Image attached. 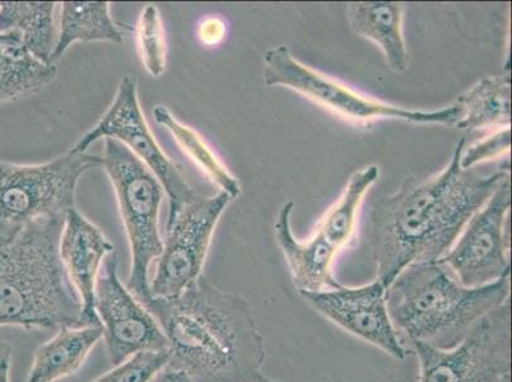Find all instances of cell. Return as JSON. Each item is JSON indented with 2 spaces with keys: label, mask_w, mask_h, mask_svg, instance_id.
<instances>
[{
  "label": "cell",
  "mask_w": 512,
  "mask_h": 382,
  "mask_svg": "<svg viewBox=\"0 0 512 382\" xmlns=\"http://www.w3.org/2000/svg\"><path fill=\"white\" fill-rule=\"evenodd\" d=\"M64 220L40 218L0 246V326H85L81 298L60 258Z\"/></svg>",
  "instance_id": "3"
},
{
  "label": "cell",
  "mask_w": 512,
  "mask_h": 382,
  "mask_svg": "<svg viewBox=\"0 0 512 382\" xmlns=\"http://www.w3.org/2000/svg\"><path fill=\"white\" fill-rule=\"evenodd\" d=\"M102 157L68 151L39 165L0 161V246L40 218L65 217L76 208V189Z\"/></svg>",
  "instance_id": "7"
},
{
  "label": "cell",
  "mask_w": 512,
  "mask_h": 382,
  "mask_svg": "<svg viewBox=\"0 0 512 382\" xmlns=\"http://www.w3.org/2000/svg\"><path fill=\"white\" fill-rule=\"evenodd\" d=\"M510 301V277L464 287L439 263L409 265L386 290L390 320L402 342L458 346L488 312Z\"/></svg>",
  "instance_id": "4"
},
{
  "label": "cell",
  "mask_w": 512,
  "mask_h": 382,
  "mask_svg": "<svg viewBox=\"0 0 512 382\" xmlns=\"http://www.w3.org/2000/svg\"><path fill=\"white\" fill-rule=\"evenodd\" d=\"M55 2H0V32L15 31L32 57L53 64L58 40Z\"/></svg>",
  "instance_id": "19"
},
{
  "label": "cell",
  "mask_w": 512,
  "mask_h": 382,
  "mask_svg": "<svg viewBox=\"0 0 512 382\" xmlns=\"http://www.w3.org/2000/svg\"><path fill=\"white\" fill-rule=\"evenodd\" d=\"M379 176L376 165L355 172L341 198L324 214L314 234L306 241L296 239L292 232L291 214L295 202L283 204L274 234L300 293L335 290L342 286L333 276L332 264L339 251L351 241L362 200Z\"/></svg>",
  "instance_id": "6"
},
{
  "label": "cell",
  "mask_w": 512,
  "mask_h": 382,
  "mask_svg": "<svg viewBox=\"0 0 512 382\" xmlns=\"http://www.w3.org/2000/svg\"><path fill=\"white\" fill-rule=\"evenodd\" d=\"M152 382H192L189 380V377L184 374L183 371L176 370V368H172L166 366L164 370L158 374ZM272 382H282V381H272Z\"/></svg>",
  "instance_id": "28"
},
{
  "label": "cell",
  "mask_w": 512,
  "mask_h": 382,
  "mask_svg": "<svg viewBox=\"0 0 512 382\" xmlns=\"http://www.w3.org/2000/svg\"><path fill=\"white\" fill-rule=\"evenodd\" d=\"M106 41L121 44L124 34L118 23L110 15L107 2H63L60 4L58 40L53 54V64L57 65L74 43Z\"/></svg>",
  "instance_id": "20"
},
{
  "label": "cell",
  "mask_w": 512,
  "mask_h": 382,
  "mask_svg": "<svg viewBox=\"0 0 512 382\" xmlns=\"http://www.w3.org/2000/svg\"><path fill=\"white\" fill-rule=\"evenodd\" d=\"M231 198L223 191L197 198L166 223L162 253L150 282L151 297H174L203 276L214 231Z\"/></svg>",
  "instance_id": "11"
},
{
  "label": "cell",
  "mask_w": 512,
  "mask_h": 382,
  "mask_svg": "<svg viewBox=\"0 0 512 382\" xmlns=\"http://www.w3.org/2000/svg\"><path fill=\"white\" fill-rule=\"evenodd\" d=\"M500 382H511L510 379H504V380H501Z\"/></svg>",
  "instance_id": "29"
},
{
  "label": "cell",
  "mask_w": 512,
  "mask_h": 382,
  "mask_svg": "<svg viewBox=\"0 0 512 382\" xmlns=\"http://www.w3.org/2000/svg\"><path fill=\"white\" fill-rule=\"evenodd\" d=\"M104 142L102 167L114 186L132 253L127 288L143 304L151 298L152 264L162 253L160 211L166 193L160 180L124 144L110 138Z\"/></svg>",
  "instance_id": "5"
},
{
  "label": "cell",
  "mask_w": 512,
  "mask_h": 382,
  "mask_svg": "<svg viewBox=\"0 0 512 382\" xmlns=\"http://www.w3.org/2000/svg\"><path fill=\"white\" fill-rule=\"evenodd\" d=\"M200 39L206 44H216V39H222L223 37V25L217 20H208L200 26Z\"/></svg>",
  "instance_id": "26"
},
{
  "label": "cell",
  "mask_w": 512,
  "mask_h": 382,
  "mask_svg": "<svg viewBox=\"0 0 512 382\" xmlns=\"http://www.w3.org/2000/svg\"><path fill=\"white\" fill-rule=\"evenodd\" d=\"M263 81L268 87L290 88L357 127H370L375 121L385 119L453 125L462 118V109L455 104L436 111H421L369 99L302 64L285 45L264 54Z\"/></svg>",
  "instance_id": "8"
},
{
  "label": "cell",
  "mask_w": 512,
  "mask_h": 382,
  "mask_svg": "<svg viewBox=\"0 0 512 382\" xmlns=\"http://www.w3.org/2000/svg\"><path fill=\"white\" fill-rule=\"evenodd\" d=\"M464 147L462 138L440 174L423 180L408 179L372 208L371 253L376 281L386 290L409 265L439 262L473 214L510 177L509 163L491 175L463 169L460 157Z\"/></svg>",
  "instance_id": "1"
},
{
  "label": "cell",
  "mask_w": 512,
  "mask_h": 382,
  "mask_svg": "<svg viewBox=\"0 0 512 382\" xmlns=\"http://www.w3.org/2000/svg\"><path fill=\"white\" fill-rule=\"evenodd\" d=\"M349 26L356 35L372 41L383 51L388 67L406 72L409 54L403 36V6L393 2H358L347 7Z\"/></svg>",
  "instance_id": "16"
},
{
  "label": "cell",
  "mask_w": 512,
  "mask_h": 382,
  "mask_svg": "<svg viewBox=\"0 0 512 382\" xmlns=\"http://www.w3.org/2000/svg\"><path fill=\"white\" fill-rule=\"evenodd\" d=\"M138 51L142 63L152 77L165 73L167 45L164 22L153 4L143 8L137 23Z\"/></svg>",
  "instance_id": "23"
},
{
  "label": "cell",
  "mask_w": 512,
  "mask_h": 382,
  "mask_svg": "<svg viewBox=\"0 0 512 382\" xmlns=\"http://www.w3.org/2000/svg\"><path fill=\"white\" fill-rule=\"evenodd\" d=\"M510 206L511 184L507 177L437 262L462 286L481 287L510 277V240L506 230Z\"/></svg>",
  "instance_id": "12"
},
{
  "label": "cell",
  "mask_w": 512,
  "mask_h": 382,
  "mask_svg": "<svg viewBox=\"0 0 512 382\" xmlns=\"http://www.w3.org/2000/svg\"><path fill=\"white\" fill-rule=\"evenodd\" d=\"M102 338L100 324L58 329L36 349L27 382H57L76 374Z\"/></svg>",
  "instance_id": "17"
},
{
  "label": "cell",
  "mask_w": 512,
  "mask_h": 382,
  "mask_svg": "<svg viewBox=\"0 0 512 382\" xmlns=\"http://www.w3.org/2000/svg\"><path fill=\"white\" fill-rule=\"evenodd\" d=\"M510 148L511 129L510 127L502 128L472 146L464 147L460 166L465 170L476 169V166L481 163L495 161L507 155Z\"/></svg>",
  "instance_id": "25"
},
{
  "label": "cell",
  "mask_w": 512,
  "mask_h": 382,
  "mask_svg": "<svg viewBox=\"0 0 512 382\" xmlns=\"http://www.w3.org/2000/svg\"><path fill=\"white\" fill-rule=\"evenodd\" d=\"M462 109L456 127L465 132L487 128H506L511 124L510 72L488 76L458 96L455 101Z\"/></svg>",
  "instance_id": "21"
},
{
  "label": "cell",
  "mask_w": 512,
  "mask_h": 382,
  "mask_svg": "<svg viewBox=\"0 0 512 382\" xmlns=\"http://www.w3.org/2000/svg\"><path fill=\"white\" fill-rule=\"evenodd\" d=\"M409 346L420 362L418 382H500L511 374L510 301L484 315L454 348Z\"/></svg>",
  "instance_id": "9"
},
{
  "label": "cell",
  "mask_w": 512,
  "mask_h": 382,
  "mask_svg": "<svg viewBox=\"0 0 512 382\" xmlns=\"http://www.w3.org/2000/svg\"><path fill=\"white\" fill-rule=\"evenodd\" d=\"M116 251L106 256L97 278L95 310L111 365L118 366L139 352L169 351L155 316L124 286Z\"/></svg>",
  "instance_id": "13"
},
{
  "label": "cell",
  "mask_w": 512,
  "mask_h": 382,
  "mask_svg": "<svg viewBox=\"0 0 512 382\" xmlns=\"http://www.w3.org/2000/svg\"><path fill=\"white\" fill-rule=\"evenodd\" d=\"M153 118L158 125L169 130L172 138L178 143L181 151L192 160L194 165L207 176L213 185L226 193L232 200L240 197L241 186L239 180L223 165L220 157L216 155L202 135L188 125L181 123L176 116L164 105L153 109Z\"/></svg>",
  "instance_id": "22"
},
{
  "label": "cell",
  "mask_w": 512,
  "mask_h": 382,
  "mask_svg": "<svg viewBox=\"0 0 512 382\" xmlns=\"http://www.w3.org/2000/svg\"><path fill=\"white\" fill-rule=\"evenodd\" d=\"M169 360V351L139 352L91 382H152Z\"/></svg>",
  "instance_id": "24"
},
{
  "label": "cell",
  "mask_w": 512,
  "mask_h": 382,
  "mask_svg": "<svg viewBox=\"0 0 512 382\" xmlns=\"http://www.w3.org/2000/svg\"><path fill=\"white\" fill-rule=\"evenodd\" d=\"M167 340L169 367L192 382H272L263 374L265 344L244 297L206 276L174 297L143 302Z\"/></svg>",
  "instance_id": "2"
},
{
  "label": "cell",
  "mask_w": 512,
  "mask_h": 382,
  "mask_svg": "<svg viewBox=\"0 0 512 382\" xmlns=\"http://www.w3.org/2000/svg\"><path fill=\"white\" fill-rule=\"evenodd\" d=\"M307 304L339 328L372 344L398 361L409 351L390 320L386 288L379 281L360 287H339L321 292H304Z\"/></svg>",
  "instance_id": "14"
},
{
  "label": "cell",
  "mask_w": 512,
  "mask_h": 382,
  "mask_svg": "<svg viewBox=\"0 0 512 382\" xmlns=\"http://www.w3.org/2000/svg\"><path fill=\"white\" fill-rule=\"evenodd\" d=\"M60 258L82 302L85 325L100 324L95 310V291L106 256L114 253L102 231L76 208L67 213L60 237Z\"/></svg>",
  "instance_id": "15"
},
{
  "label": "cell",
  "mask_w": 512,
  "mask_h": 382,
  "mask_svg": "<svg viewBox=\"0 0 512 382\" xmlns=\"http://www.w3.org/2000/svg\"><path fill=\"white\" fill-rule=\"evenodd\" d=\"M107 138L124 144L160 180L169 200L166 223L174 221L181 209L198 197L197 191L186 181L179 167L162 151L151 132L139 104L137 81L132 76L121 78L109 109L95 127L82 135L69 151L86 153L93 143Z\"/></svg>",
  "instance_id": "10"
},
{
  "label": "cell",
  "mask_w": 512,
  "mask_h": 382,
  "mask_svg": "<svg viewBox=\"0 0 512 382\" xmlns=\"http://www.w3.org/2000/svg\"><path fill=\"white\" fill-rule=\"evenodd\" d=\"M12 347L0 342V382H11Z\"/></svg>",
  "instance_id": "27"
},
{
  "label": "cell",
  "mask_w": 512,
  "mask_h": 382,
  "mask_svg": "<svg viewBox=\"0 0 512 382\" xmlns=\"http://www.w3.org/2000/svg\"><path fill=\"white\" fill-rule=\"evenodd\" d=\"M57 72V65L32 57L17 32H0V104L43 90L54 81Z\"/></svg>",
  "instance_id": "18"
}]
</instances>
